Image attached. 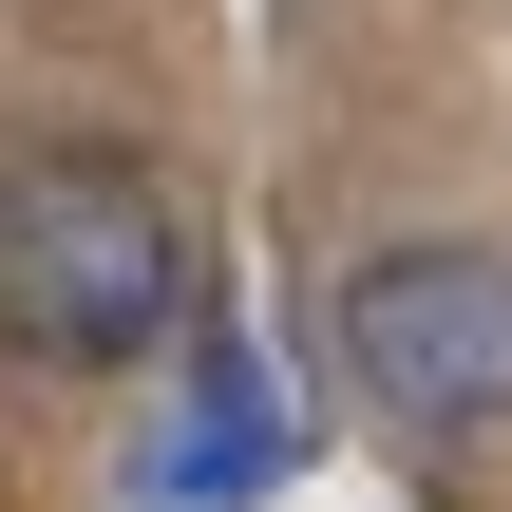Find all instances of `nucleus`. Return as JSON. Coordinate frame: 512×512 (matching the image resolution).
<instances>
[{
	"label": "nucleus",
	"instance_id": "1",
	"mask_svg": "<svg viewBox=\"0 0 512 512\" xmlns=\"http://www.w3.org/2000/svg\"><path fill=\"white\" fill-rule=\"evenodd\" d=\"M0 342L95 361V380L190 342V209L114 152H19L0 171Z\"/></svg>",
	"mask_w": 512,
	"mask_h": 512
},
{
	"label": "nucleus",
	"instance_id": "2",
	"mask_svg": "<svg viewBox=\"0 0 512 512\" xmlns=\"http://www.w3.org/2000/svg\"><path fill=\"white\" fill-rule=\"evenodd\" d=\"M323 342H342V399L380 437H494L512 418V247H361Z\"/></svg>",
	"mask_w": 512,
	"mask_h": 512
},
{
	"label": "nucleus",
	"instance_id": "3",
	"mask_svg": "<svg viewBox=\"0 0 512 512\" xmlns=\"http://www.w3.org/2000/svg\"><path fill=\"white\" fill-rule=\"evenodd\" d=\"M285 475H304V399H285L266 342L209 323V342H190V418L152 437V494L171 512H228V494H285Z\"/></svg>",
	"mask_w": 512,
	"mask_h": 512
}]
</instances>
